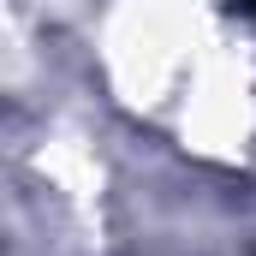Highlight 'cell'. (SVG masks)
Masks as SVG:
<instances>
[{"label":"cell","mask_w":256,"mask_h":256,"mask_svg":"<svg viewBox=\"0 0 256 256\" xmlns=\"http://www.w3.org/2000/svg\"><path fill=\"white\" fill-rule=\"evenodd\" d=\"M244 6H256V0H244Z\"/></svg>","instance_id":"cell-1"}]
</instances>
